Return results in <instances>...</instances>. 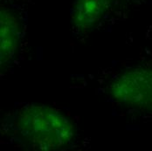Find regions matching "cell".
Wrapping results in <instances>:
<instances>
[{
	"label": "cell",
	"instance_id": "1",
	"mask_svg": "<svg viewBox=\"0 0 152 151\" xmlns=\"http://www.w3.org/2000/svg\"><path fill=\"white\" fill-rule=\"evenodd\" d=\"M17 128L26 143L40 150H64L74 136L70 118L44 105L23 107L18 113Z\"/></svg>",
	"mask_w": 152,
	"mask_h": 151
},
{
	"label": "cell",
	"instance_id": "2",
	"mask_svg": "<svg viewBox=\"0 0 152 151\" xmlns=\"http://www.w3.org/2000/svg\"><path fill=\"white\" fill-rule=\"evenodd\" d=\"M108 93L117 103L144 112H152V68L131 67L109 84Z\"/></svg>",
	"mask_w": 152,
	"mask_h": 151
},
{
	"label": "cell",
	"instance_id": "3",
	"mask_svg": "<svg viewBox=\"0 0 152 151\" xmlns=\"http://www.w3.org/2000/svg\"><path fill=\"white\" fill-rule=\"evenodd\" d=\"M20 23L10 10L1 9L0 16V61L1 65L11 61L19 43Z\"/></svg>",
	"mask_w": 152,
	"mask_h": 151
},
{
	"label": "cell",
	"instance_id": "4",
	"mask_svg": "<svg viewBox=\"0 0 152 151\" xmlns=\"http://www.w3.org/2000/svg\"><path fill=\"white\" fill-rule=\"evenodd\" d=\"M113 0H75L73 23L81 30L96 26L108 12Z\"/></svg>",
	"mask_w": 152,
	"mask_h": 151
}]
</instances>
